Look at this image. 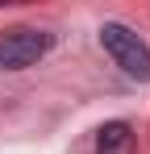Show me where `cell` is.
<instances>
[{"instance_id": "1", "label": "cell", "mask_w": 150, "mask_h": 154, "mask_svg": "<svg viewBox=\"0 0 150 154\" xmlns=\"http://www.w3.org/2000/svg\"><path fill=\"white\" fill-rule=\"evenodd\" d=\"M100 46L113 54V63L129 79H150V46L121 21H104L100 25Z\"/></svg>"}, {"instance_id": "3", "label": "cell", "mask_w": 150, "mask_h": 154, "mask_svg": "<svg viewBox=\"0 0 150 154\" xmlns=\"http://www.w3.org/2000/svg\"><path fill=\"white\" fill-rule=\"evenodd\" d=\"M96 154H133V133L125 121H108L96 133Z\"/></svg>"}, {"instance_id": "2", "label": "cell", "mask_w": 150, "mask_h": 154, "mask_svg": "<svg viewBox=\"0 0 150 154\" xmlns=\"http://www.w3.org/2000/svg\"><path fill=\"white\" fill-rule=\"evenodd\" d=\"M50 50V33L42 29H13L0 38V67L4 71H25Z\"/></svg>"}]
</instances>
